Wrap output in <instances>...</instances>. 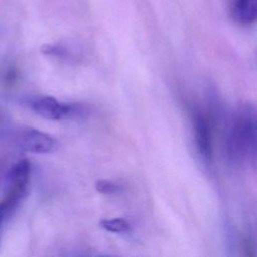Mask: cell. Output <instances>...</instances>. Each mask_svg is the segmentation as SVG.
<instances>
[{"instance_id": "6da1fadb", "label": "cell", "mask_w": 257, "mask_h": 257, "mask_svg": "<svg viewBox=\"0 0 257 257\" xmlns=\"http://www.w3.org/2000/svg\"><path fill=\"white\" fill-rule=\"evenodd\" d=\"M257 119L255 106L241 103L235 110L226 138V154L230 162L241 165L255 158Z\"/></svg>"}, {"instance_id": "7a4b0ae2", "label": "cell", "mask_w": 257, "mask_h": 257, "mask_svg": "<svg viewBox=\"0 0 257 257\" xmlns=\"http://www.w3.org/2000/svg\"><path fill=\"white\" fill-rule=\"evenodd\" d=\"M31 166L27 159L16 161L6 175V191L0 199V240L4 224L15 213L27 195Z\"/></svg>"}, {"instance_id": "3957f363", "label": "cell", "mask_w": 257, "mask_h": 257, "mask_svg": "<svg viewBox=\"0 0 257 257\" xmlns=\"http://www.w3.org/2000/svg\"><path fill=\"white\" fill-rule=\"evenodd\" d=\"M12 140L19 150L33 154H51L59 148V143L54 137L33 127L18 128Z\"/></svg>"}, {"instance_id": "277c9868", "label": "cell", "mask_w": 257, "mask_h": 257, "mask_svg": "<svg viewBox=\"0 0 257 257\" xmlns=\"http://www.w3.org/2000/svg\"><path fill=\"white\" fill-rule=\"evenodd\" d=\"M24 102L34 113L49 120L67 118L68 116L76 115L79 111V107L74 104L60 102L50 95L29 96L24 99Z\"/></svg>"}, {"instance_id": "5b68a950", "label": "cell", "mask_w": 257, "mask_h": 257, "mask_svg": "<svg viewBox=\"0 0 257 257\" xmlns=\"http://www.w3.org/2000/svg\"><path fill=\"white\" fill-rule=\"evenodd\" d=\"M192 125L197 153L205 162H210L213 156V141L212 128L208 116L202 110L194 109L192 113Z\"/></svg>"}, {"instance_id": "8992f818", "label": "cell", "mask_w": 257, "mask_h": 257, "mask_svg": "<svg viewBox=\"0 0 257 257\" xmlns=\"http://www.w3.org/2000/svg\"><path fill=\"white\" fill-rule=\"evenodd\" d=\"M228 13L240 25H251L257 19V0H227Z\"/></svg>"}, {"instance_id": "52a82bcc", "label": "cell", "mask_w": 257, "mask_h": 257, "mask_svg": "<svg viewBox=\"0 0 257 257\" xmlns=\"http://www.w3.org/2000/svg\"><path fill=\"white\" fill-rule=\"evenodd\" d=\"M101 229L115 234H128L132 231V226L128 221L123 218L103 219L99 222Z\"/></svg>"}, {"instance_id": "ba28073f", "label": "cell", "mask_w": 257, "mask_h": 257, "mask_svg": "<svg viewBox=\"0 0 257 257\" xmlns=\"http://www.w3.org/2000/svg\"><path fill=\"white\" fill-rule=\"evenodd\" d=\"M95 189L98 193L103 195H114L121 191V187L117 183L104 179L96 181Z\"/></svg>"}, {"instance_id": "9c48e42d", "label": "cell", "mask_w": 257, "mask_h": 257, "mask_svg": "<svg viewBox=\"0 0 257 257\" xmlns=\"http://www.w3.org/2000/svg\"><path fill=\"white\" fill-rule=\"evenodd\" d=\"M43 53L57 57L60 59H70L71 58V53L63 46L58 45V44H46L42 48Z\"/></svg>"}, {"instance_id": "30bf717a", "label": "cell", "mask_w": 257, "mask_h": 257, "mask_svg": "<svg viewBox=\"0 0 257 257\" xmlns=\"http://www.w3.org/2000/svg\"><path fill=\"white\" fill-rule=\"evenodd\" d=\"M105 257H111V256H105Z\"/></svg>"}]
</instances>
